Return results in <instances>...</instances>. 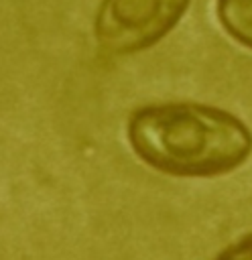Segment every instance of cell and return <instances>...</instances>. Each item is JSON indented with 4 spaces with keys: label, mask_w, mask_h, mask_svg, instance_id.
Segmentation results:
<instances>
[{
    "label": "cell",
    "mask_w": 252,
    "mask_h": 260,
    "mask_svg": "<svg viewBox=\"0 0 252 260\" xmlns=\"http://www.w3.org/2000/svg\"><path fill=\"white\" fill-rule=\"evenodd\" d=\"M126 136L144 165L171 177L226 175L252 154V132L238 116L197 102L136 108Z\"/></svg>",
    "instance_id": "cell-1"
},
{
    "label": "cell",
    "mask_w": 252,
    "mask_h": 260,
    "mask_svg": "<svg viewBox=\"0 0 252 260\" xmlns=\"http://www.w3.org/2000/svg\"><path fill=\"white\" fill-rule=\"evenodd\" d=\"M191 0H102L93 35L110 55H134L165 39Z\"/></svg>",
    "instance_id": "cell-2"
},
{
    "label": "cell",
    "mask_w": 252,
    "mask_h": 260,
    "mask_svg": "<svg viewBox=\"0 0 252 260\" xmlns=\"http://www.w3.org/2000/svg\"><path fill=\"white\" fill-rule=\"evenodd\" d=\"M215 14L238 45L252 49V0H215Z\"/></svg>",
    "instance_id": "cell-3"
},
{
    "label": "cell",
    "mask_w": 252,
    "mask_h": 260,
    "mask_svg": "<svg viewBox=\"0 0 252 260\" xmlns=\"http://www.w3.org/2000/svg\"><path fill=\"white\" fill-rule=\"evenodd\" d=\"M211 260H252V232L228 244Z\"/></svg>",
    "instance_id": "cell-4"
}]
</instances>
